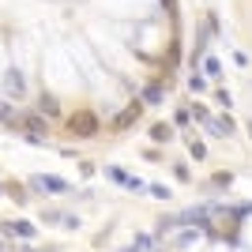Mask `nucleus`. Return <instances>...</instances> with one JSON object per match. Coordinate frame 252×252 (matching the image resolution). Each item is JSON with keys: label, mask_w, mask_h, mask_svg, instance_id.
Returning <instances> with one entry per match:
<instances>
[{"label": "nucleus", "mask_w": 252, "mask_h": 252, "mask_svg": "<svg viewBox=\"0 0 252 252\" xmlns=\"http://www.w3.org/2000/svg\"><path fill=\"white\" fill-rule=\"evenodd\" d=\"M4 87H8V94H23V75L8 72V75H4Z\"/></svg>", "instance_id": "obj_2"}, {"label": "nucleus", "mask_w": 252, "mask_h": 252, "mask_svg": "<svg viewBox=\"0 0 252 252\" xmlns=\"http://www.w3.org/2000/svg\"><path fill=\"white\" fill-rule=\"evenodd\" d=\"M72 128L87 136V132H94V121H91V117H79V121H72Z\"/></svg>", "instance_id": "obj_4"}, {"label": "nucleus", "mask_w": 252, "mask_h": 252, "mask_svg": "<svg viewBox=\"0 0 252 252\" xmlns=\"http://www.w3.org/2000/svg\"><path fill=\"white\" fill-rule=\"evenodd\" d=\"M34 185H38L42 192H68V185H64V181H53V177H38Z\"/></svg>", "instance_id": "obj_1"}, {"label": "nucleus", "mask_w": 252, "mask_h": 252, "mask_svg": "<svg viewBox=\"0 0 252 252\" xmlns=\"http://www.w3.org/2000/svg\"><path fill=\"white\" fill-rule=\"evenodd\" d=\"M8 233H15V237H34V226L31 222H11V226H4Z\"/></svg>", "instance_id": "obj_3"}]
</instances>
